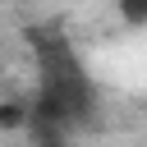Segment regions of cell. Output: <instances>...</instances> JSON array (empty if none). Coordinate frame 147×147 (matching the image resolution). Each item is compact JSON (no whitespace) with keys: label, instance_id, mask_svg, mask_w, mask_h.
I'll return each instance as SVG.
<instances>
[{"label":"cell","instance_id":"obj_2","mask_svg":"<svg viewBox=\"0 0 147 147\" xmlns=\"http://www.w3.org/2000/svg\"><path fill=\"white\" fill-rule=\"evenodd\" d=\"M28 138H32V147H69L60 124H28Z\"/></svg>","mask_w":147,"mask_h":147},{"label":"cell","instance_id":"obj_3","mask_svg":"<svg viewBox=\"0 0 147 147\" xmlns=\"http://www.w3.org/2000/svg\"><path fill=\"white\" fill-rule=\"evenodd\" d=\"M119 18L124 23H147V0H119Z\"/></svg>","mask_w":147,"mask_h":147},{"label":"cell","instance_id":"obj_1","mask_svg":"<svg viewBox=\"0 0 147 147\" xmlns=\"http://www.w3.org/2000/svg\"><path fill=\"white\" fill-rule=\"evenodd\" d=\"M28 124H32V106H23V101H14V96H9V101L0 106V129H5V133H14V129H28Z\"/></svg>","mask_w":147,"mask_h":147}]
</instances>
